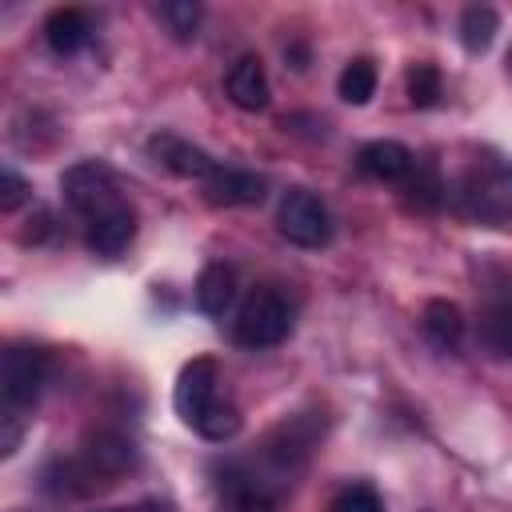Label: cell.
I'll return each instance as SVG.
<instances>
[{"label":"cell","instance_id":"1","mask_svg":"<svg viewBox=\"0 0 512 512\" xmlns=\"http://www.w3.org/2000/svg\"><path fill=\"white\" fill-rule=\"evenodd\" d=\"M292 332V308L276 288H252L232 320V340L240 348H276Z\"/></svg>","mask_w":512,"mask_h":512},{"label":"cell","instance_id":"2","mask_svg":"<svg viewBox=\"0 0 512 512\" xmlns=\"http://www.w3.org/2000/svg\"><path fill=\"white\" fill-rule=\"evenodd\" d=\"M456 208L480 224L512 220V164H484L456 184Z\"/></svg>","mask_w":512,"mask_h":512},{"label":"cell","instance_id":"3","mask_svg":"<svg viewBox=\"0 0 512 512\" xmlns=\"http://www.w3.org/2000/svg\"><path fill=\"white\" fill-rule=\"evenodd\" d=\"M276 228L296 248H324L332 240V216L324 200L308 188H288L276 204Z\"/></svg>","mask_w":512,"mask_h":512},{"label":"cell","instance_id":"4","mask_svg":"<svg viewBox=\"0 0 512 512\" xmlns=\"http://www.w3.org/2000/svg\"><path fill=\"white\" fill-rule=\"evenodd\" d=\"M60 188H64L68 208H72L76 216H84V220H92V216H100L104 208L120 204V196H116V176H112V168L100 164V160H80V164H72V168L60 176Z\"/></svg>","mask_w":512,"mask_h":512},{"label":"cell","instance_id":"5","mask_svg":"<svg viewBox=\"0 0 512 512\" xmlns=\"http://www.w3.org/2000/svg\"><path fill=\"white\" fill-rule=\"evenodd\" d=\"M44 376H48L44 352H36L28 344H12L4 352V364H0V400H4V408L32 412V404L44 388Z\"/></svg>","mask_w":512,"mask_h":512},{"label":"cell","instance_id":"6","mask_svg":"<svg viewBox=\"0 0 512 512\" xmlns=\"http://www.w3.org/2000/svg\"><path fill=\"white\" fill-rule=\"evenodd\" d=\"M212 400H220V364L212 356H196V360H188L180 368L172 404H176L184 424H196Z\"/></svg>","mask_w":512,"mask_h":512},{"label":"cell","instance_id":"7","mask_svg":"<svg viewBox=\"0 0 512 512\" xmlns=\"http://www.w3.org/2000/svg\"><path fill=\"white\" fill-rule=\"evenodd\" d=\"M148 156H152L164 172H172V176H180V180H200V184H208V180L220 172V164H216L204 148H196L192 140H184V136H176V132H156V136L148 140Z\"/></svg>","mask_w":512,"mask_h":512},{"label":"cell","instance_id":"8","mask_svg":"<svg viewBox=\"0 0 512 512\" xmlns=\"http://www.w3.org/2000/svg\"><path fill=\"white\" fill-rule=\"evenodd\" d=\"M140 464V452L136 444L124 436V432H96L88 444H84V456H80V468L88 476V484L96 480H116L124 472H132Z\"/></svg>","mask_w":512,"mask_h":512},{"label":"cell","instance_id":"9","mask_svg":"<svg viewBox=\"0 0 512 512\" xmlns=\"http://www.w3.org/2000/svg\"><path fill=\"white\" fill-rule=\"evenodd\" d=\"M88 228H84V240H88V248L96 252V256H104V260H116L128 244H132V236H136V212H132V204H112V208H104L100 216H92V220H84Z\"/></svg>","mask_w":512,"mask_h":512},{"label":"cell","instance_id":"10","mask_svg":"<svg viewBox=\"0 0 512 512\" xmlns=\"http://www.w3.org/2000/svg\"><path fill=\"white\" fill-rule=\"evenodd\" d=\"M224 92H228V100L240 108V112H260V108H268V100H272V88H268V72H264V64H260V56H240L232 68H228V76H224Z\"/></svg>","mask_w":512,"mask_h":512},{"label":"cell","instance_id":"11","mask_svg":"<svg viewBox=\"0 0 512 512\" xmlns=\"http://www.w3.org/2000/svg\"><path fill=\"white\" fill-rule=\"evenodd\" d=\"M356 168L380 184H396V180H408L412 168H416V156L400 144V140H372L360 148L356 156Z\"/></svg>","mask_w":512,"mask_h":512},{"label":"cell","instance_id":"12","mask_svg":"<svg viewBox=\"0 0 512 512\" xmlns=\"http://www.w3.org/2000/svg\"><path fill=\"white\" fill-rule=\"evenodd\" d=\"M204 196H208V204H224V208L260 204L264 200V176H256L248 168H220L204 184Z\"/></svg>","mask_w":512,"mask_h":512},{"label":"cell","instance_id":"13","mask_svg":"<svg viewBox=\"0 0 512 512\" xmlns=\"http://www.w3.org/2000/svg\"><path fill=\"white\" fill-rule=\"evenodd\" d=\"M44 40L56 56H72L92 40V20L84 8H56L44 20Z\"/></svg>","mask_w":512,"mask_h":512},{"label":"cell","instance_id":"14","mask_svg":"<svg viewBox=\"0 0 512 512\" xmlns=\"http://www.w3.org/2000/svg\"><path fill=\"white\" fill-rule=\"evenodd\" d=\"M236 300V272L228 264H208L196 276V308L212 320H220Z\"/></svg>","mask_w":512,"mask_h":512},{"label":"cell","instance_id":"15","mask_svg":"<svg viewBox=\"0 0 512 512\" xmlns=\"http://www.w3.org/2000/svg\"><path fill=\"white\" fill-rule=\"evenodd\" d=\"M420 324H424V336L444 352H456L464 340V312L452 300H428Z\"/></svg>","mask_w":512,"mask_h":512},{"label":"cell","instance_id":"16","mask_svg":"<svg viewBox=\"0 0 512 512\" xmlns=\"http://www.w3.org/2000/svg\"><path fill=\"white\" fill-rule=\"evenodd\" d=\"M496 32H500L496 8H488V4L464 8V16H460V44H464L468 52H484V48L496 40Z\"/></svg>","mask_w":512,"mask_h":512},{"label":"cell","instance_id":"17","mask_svg":"<svg viewBox=\"0 0 512 512\" xmlns=\"http://www.w3.org/2000/svg\"><path fill=\"white\" fill-rule=\"evenodd\" d=\"M240 408L228 400V396H220V400H212L208 408H204V416L192 424L204 440H216V444H224V440H232L236 432H240Z\"/></svg>","mask_w":512,"mask_h":512},{"label":"cell","instance_id":"18","mask_svg":"<svg viewBox=\"0 0 512 512\" xmlns=\"http://www.w3.org/2000/svg\"><path fill=\"white\" fill-rule=\"evenodd\" d=\"M336 88H340V100H348V104H368V100L376 96V64H372L368 56L348 60Z\"/></svg>","mask_w":512,"mask_h":512},{"label":"cell","instance_id":"19","mask_svg":"<svg viewBox=\"0 0 512 512\" xmlns=\"http://www.w3.org/2000/svg\"><path fill=\"white\" fill-rule=\"evenodd\" d=\"M404 84H408V100H412L416 108H432V104H440V96H444L440 68H436V64H428V60L412 64V68H408V76H404Z\"/></svg>","mask_w":512,"mask_h":512},{"label":"cell","instance_id":"20","mask_svg":"<svg viewBox=\"0 0 512 512\" xmlns=\"http://www.w3.org/2000/svg\"><path fill=\"white\" fill-rule=\"evenodd\" d=\"M220 512H276V504L264 492V484H256L252 476H244V480H232L228 484V496H224Z\"/></svg>","mask_w":512,"mask_h":512},{"label":"cell","instance_id":"21","mask_svg":"<svg viewBox=\"0 0 512 512\" xmlns=\"http://www.w3.org/2000/svg\"><path fill=\"white\" fill-rule=\"evenodd\" d=\"M156 16L168 24V32L176 40H192L196 28H200V4L196 0H168V4L156 8Z\"/></svg>","mask_w":512,"mask_h":512},{"label":"cell","instance_id":"22","mask_svg":"<svg viewBox=\"0 0 512 512\" xmlns=\"http://www.w3.org/2000/svg\"><path fill=\"white\" fill-rule=\"evenodd\" d=\"M328 512H384V504H380L372 484H348V488H340L332 496Z\"/></svg>","mask_w":512,"mask_h":512},{"label":"cell","instance_id":"23","mask_svg":"<svg viewBox=\"0 0 512 512\" xmlns=\"http://www.w3.org/2000/svg\"><path fill=\"white\" fill-rule=\"evenodd\" d=\"M404 192L412 196V204H416V208H436V204L444 200V192H448V188H444L432 172H416V168H412V176H408Z\"/></svg>","mask_w":512,"mask_h":512},{"label":"cell","instance_id":"24","mask_svg":"<svg viewBox=\"0 0 512 512\" xmlns=\"http://www.w3.org/2000/svg\"><path fill=\"white\" fill-rule=\"evenodd\" d=\"M24 200H32V184H28L20 172L4 168V172H0V212H16Z\"/></svg>","mask_w":512,"mask_h":512},{"label":"cell","instance_id":"25","mask_svg":"<svg viewBox=\"0 0 512 512\" xmlns=\"http://www.w3.org/2000/svg\"><path fill=\"white\" fill-rule=\"evenodd\" d=\"M24 428H28V412H16V408L0 412V456H12L20 448Z\"/></svg>","mask_w":512,"mask_h":512},{"label":"cell","instance_id":"26","mask_svg":"<svg viewBox=\"0 0 512 512\" xmlns=\"http://www.w3.org/2000/svg\"><path fill=\"white\" fill-rule=\"evenodd\" d=\"M488 340L500 348V352H512V304L496 308L492 320H488Z\"/></svg>","mask_w":512,"mask_h":512},{"label":"cell","instance_id":"27","mask_svg":"<svg viewBox=\"0 0 512 512\" xmlns=\"http://www.w3.org/2000/svg\"><path fill=\"white\" fill-rule=\"evenodd\" d=\"M104 512H120V508H104Z\"/></svg>","mask_w":512,"mask_h":512},{"label":"cell","instance_id":"28","mask_svg":"<svg viewBox=\"0 0 512 512\" xmlns=\"http://www.w3.org/2000/svg\"><path fill=\"white\" fill-rule=\"evenodd\" d=\"M508 64H512V56H508Z\"/></svg>","mask_w":512,"mask_h":512}]
</instances>
